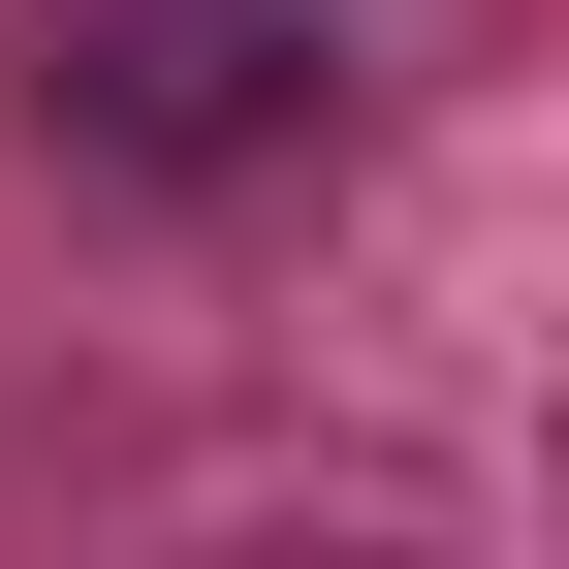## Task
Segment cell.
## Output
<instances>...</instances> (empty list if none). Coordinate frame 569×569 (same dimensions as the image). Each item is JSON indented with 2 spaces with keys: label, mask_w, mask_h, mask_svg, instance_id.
<instances>
[{
  "label": "cell",
  "mask_w": 569,
  "mask_h": 569,
  "mask_svg": "<svg viewBox=\"0 0 569 569\" xmlns=\"http://www.w3.org/2000/svg\"><path fill=\"white\" fill-rule=\"evenodd\" d=\"M63 127L253 159V127H317V32H284V0H96V32H63Z\"/></svg>",
  "instance_id": "obj_1"
}]
</instances>
